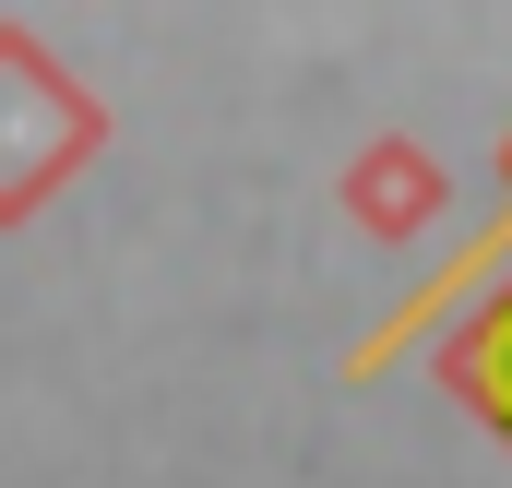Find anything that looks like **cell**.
<instances>
[{
  "mask_svg": "<svg viewBox=\"0 0 512 488\" xmlns=\"http://www.w3.org/2000/svg\"><path fill=\"white\" fill-rule=\"evenodd\" d=\"M441 203H453V179H441V155H429L417 131H370V143L346 155V215H358L370 239L441 227Z\"/></svg>",
  "mask_w": 512,
  "mask_h": 488,
  "instance_id": "2",
  "label": "cell"
},
{
  "mask_svg": "<svg viewBox=\"0 0 512 488\" xmlns=\"http://www.w3.org/2000/svg\"><path fill=\"white\" fill-rule=\"evenodd\" d=\"M96 143H108V96H84V72L36 24H0V227H24Z\"/></svg>",
  "mask_w": 512,
  "mask_h": 488,
  "instance_id": "1",
  "label": "cell"
},
{
  "mask_svg": "<svg viewBox=\"0 0 512 488\" xmlns=\"http://www.w3.org/2000/svg\"><path fill=\"white\" fill-rule=\"evenodd\" d=\"M501 191H512V131H501ZM501 215H512V203H501Z\"/></svg>",
  "mask_w": 512,
  "mask_h": 488,
  "instance_id": "4",
  "label": "cell"
},
{
  "mask_svg": "<svg viewBox=\"0 0 512 488\" xmlns=\"http://www.w3.org/2000/svg\"><path fill=\"white\" fill-rule=\"evenodd\" d=\"M441 381H453V405H477V417L512 441V286L477 298V310L441 334Z\"/></svg>",
  "mask_w": 512,
  "mask_h": 488,
  "instance_id": "3",
  "label": "cell"
}]
</instances>
